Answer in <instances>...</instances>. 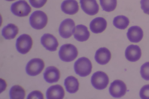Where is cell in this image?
I'll return each mask as SVG.
<instances>
[{
  "label": "cell",
  "mask_w": 149,
  "mask_h": 99,
  "mask_svg": "<svg viewBox=\"0 0 149 99\" xmlns=\"http://www.w3.org/2000/svg\"><path fill=\"white\" fill-rule=\"evenodd\" d=\"M28 99H44L43 95L40 91L35 90L32 91L29 93L27 97Z\"/></svg>",
  "instance_id": "cell-27"
},
{
  "label": "cell",
  "mask_w": 149,
  "mask_h": 99,
  "mask_svg": "<svg viewBox=\"0 0 149 99\" xmlns=\"http://www.w3.org/2000/svg\"><path fill=\"white\" fill-rule=\"evenodd\" d=\"M109 78L104 72L99 71L94 73L91 78L92 85L96 89L102 90L105 88L109 83Z\"/></svg>",
  "instance_id": "cell-6"
},
{
  "label": "cell",
  "mask_w": 149,
  "mask_h": 99,
  "mask_svg": "<svg viewBox=\"0 0 149 99\" xmlns=\"http://www.w3.org/2000/svg\"><path fill=\"white\" fill-rule=\"evenodd\" d=\"M64 84L67 91L70 93H75L79 89L78 81L72 76H68L65 80Z\"/></svg>",
  "instance_id": "cell-20"
},
{
  "label": "cell",
  "mask_w": 149,
  "mask_h": 99,
  "mask_svg": "<svg viewBox=\"0 0 149 99\" xmlns=\"http://www.w3.org/2000/svg\"><path fill=\"white\" fill-rule=\"evenodd\" d=\"M127 35L130 42L137 43L142 39L143 37V32L140 27L133 26L128 29Z\"/></svg>",
  "instance_id": "cell-17"
},
{
  "label": "cell",
  "mask_w": 149,
  "mask_h": 99,
  "mask_svg": "<svg viewBox=\"0 0 149 99\" xmlns=\"http://www.w3.org/2000/svg\"><path fill=\"white\" fill-rule=\"evenodd\" d=\"M61 8L65 14L73 15L78 12L79 6L77 2L75 0H65L62 3Z\"/></svg>",
  "instance_id": "cell-18"
},
{
  "label": "cell",
  "mask_w": 149,
  "mask_h": 99,
  "mask_svg": "<svg viewBox=\"0 0 149 99\" xmlns=\"http://www.w3.org/2000/svg\"><path fill=\"white\" fill-rule=\"evenodd\" d=\"M47 15L44 12L41 10L34 12L29 18L31 26L36 30H40L44 28L47 25Z\"/></svg>",
  "instance_id": "cell-3"
},
{
  "label": "cell",
  "mask_w": 149,
  "mask_h": 99,
  "mask_svg": "<svg viewBox=\"0 0 149 99\" xmlns=\"http://www.w3.org/2000/svg\"><path fill=\"white\" fill-rule=\"evenodd\" d=\"M74 33L75 39L80 42L86 41L90 35L87 27L82 24L78 25L76 26Z\"/></svg>",
  "instance_id": "cell-19"
},
{
  "label": "cell",
  "mask_w": 149,
  "mask_h": 99,
  "mask_svg": "<svg viewBox=\"0 0 149 99\" xmlns=\"http://www.w3.org/2000/svg\"><path fill=\"white\" fill-rule=\"evenodd\" d=\"M5 0L8 1H14L15 0Z\"/></svg>",
  "instance_id": "cell-30"
},
{
  "label": "cell",
  "mask_w": 149,
  "mask_h": 99,
  "mask_svg": "<svg viewBox=\"0 0 149 99\" xmlns=\"http://www.w3.org/2000/svg\"><path fill=\"white\" fill-rule=\"evenodd\" d=\"M81 8L86 14L94 15L99 10V6L96 0H80Z\"/></svg>",
  "instance_id": "cell-10"
},
{
  "label": "cell",
  "mask_w": 149,
  "mask_h": 99,
  "mask_svg": "<svg viewBox=\"0 0 149 99\" xmlns=\"http://www.w3.org/2000/svg\"><path fill=\"white\" fill-rule=\"evenodd\" d=\"M26 95L25 90L21 86L16 85L13 86L9 91V96L12 99H23Z\"/></svg>",
  "instance_id": "cell-22"
},
{
  "label": "cell",
  "mask_w": 149,
  "mask_h": 99,
  "mask_svg": "<svg viewBox=\"0 0 149 99\" xmlns=\"http://www.w3.org/2000/svg\"><path fill=\"white\" fill-rule=\"evenodd\" d=\"M41 43L47 50L54 51L56 50L58 43L56 38L49 33L45 34L41 37Z\"/></svg>",
  "instance_id": "cell-11"
},
{
  "label": "cell",
  "mask_w": 149,
  "mask_h": 99,
  "mask_svg": "<svg viewBox=\"0 0 149 99\" xmlns=\"http://www.w3.org/2000/svg\"><path fill=\"white\" fill-rule=\"evenodd\" d=\"M78 52L76 47L70 44L62 45L60 48L58 55L63 61L69 62L74 60L77 57Z\"/></svg>",
  "instance_id": "cell-1"
},
{
  "label": "cell",
  "mask_w": 149,
  "mask_h": 99,
  "mask_svg": "<svg viewBox=\"0 0 149 99\" xmlns=\"http://www.w3.org/2000/svg\"><path fill=\"white\" fill-rule=\"evenodd\" d=\"M111 57V54L109 50L105 47L99 48L96 51L95 59L100 64L103 65L107 63Z\"/></svg>",
  "instance_id": "cell-15"
},
{
  "label": "cell",
  "mask_w": 149,
  "mask_h": 99,
  "mask_svg": "<svg viewBox=\"0 0 149 99\" xmlns=\"http://www.w3.org/2000/svg\"><path fill=\"white\" fill-rule=\"evenodd\" d=\"M127 90L125 84L123 81L118 80H115L112 82L109 89L110 95L115 98H120L124 96Z\"/></svg>",
  "instance_id": "cell-9"
},
{
  "label": "cell",
  "mask_w": 149,
  "mask_h": 99,
  "mask_svg": "<svg viewBox=\"0 0 149 99\" xmlns=\"http://www.w3.org/2000/svg\"><path fill=\"white\" fill-rule=\"evenodd\" d=\"M107 21L103 17H97L93 19L90 24V28L91 31L95 33L102 32L107 26Z\"/></svg>",
  "instance_id": "cell-16"
},
{
  "label": "cell",
  "mask_w": 149,
  "mask_h": 99,
  "mask_svg": "<svg viewBox=\"0 0 149 99\" xmlns=\"http://www.w3.org/2000/svg\"><path fill=\"white\" fill-rule=\"evenodd\" d=\"M75 26V23L72 19H65L61 22L59 26V33L60 35L64 38L70 37L74 33Z\"/></svg>",
  "instance_id": "cell-8"
},
{
  "label": "cell",
  "mask_w": 149,
  "mask_h": 99,
  "mask_svg": "<svg viewBox=\"0 0 149 99\" xmlns=\"http://www.w3.org/2000/svg\"><path fill=\"white\" fill-rule=\"evenodd\" d=\"M32 44L33 40L31 37L24 34L20 35L17 39L16 47L19 53L24 54L29 51Z\"/></svg>",
  "instance_id": "cell-5"
},
{
  "label": "cell",
  "mask_w": 149,
  "mask_h": 99,
  "mask_svg": "<svg viewBox=\"0 0 149 99\" xmlns=\"http://www.w3.org/2000/svg\"><path fill=\"white\" fill-rule=\"evenodd\" d=\"M140 98L142 99H149V84L143 86L139 92Z\"/></svg>",
  "instance_id": "cell-26"
},
{
  "label": "cell",
  "mask_w": 149,
  "mask_h": 99,
  "mask_svg": "<svg viewBox=\"0 0 149 99\" xmlns=\"http://www.w3.org/2000/svg\"><path fill=\"white\" fill-rule=\"evenodd\" d=\"M10 9L14 15L19 17L26 16L31 11V7L24 0H20L13 3Z\"/></svg>",
  "instance_id": "cell-4"
},
{
  "label": "cell",
  "mask_w": 149,
  "mask_h": 99,
  "mask_svg": "<svg viewBox=\"0 0 149 99\" xmlns=\"http://www.w3.org/2000/svg\"><path fill=\"white\" fill-rule=\"evenodd\" d=\"M100 1L103 10L107 12L113 11L117 6V0H100Z\"/></svg>",
  "instance_id": "cell-24"
},
{
  "label": "cell",
  "mask_w": 149,
  "mask_h": 99,
  "mask_svg": "<svg viewBox=\"0 0 149 99\" xmlns=\"http://www.w3.org/2000/svg\"><path fill=\"white\" fill-rule=\"evenodd\" d=\"M140 3L143 12L149 15V0H141Z\"/></svg>",
  "instance_id": "cell-29"
},
{
  "label": "cell",
  "mask_w": 149,
  "mask_h": 99,
  "mask_svg": "<svg viewBox=\"0 0 149 99\" xmlns=\"http://www.w3.org/2000/svg\"><path fill=\"white\" fill-rule=\"evenodd\" d=\"M129 23L130 21L128 18L122 15L116 17L113 21V25L117 28L122 30L126 28Z\"/></svg>",
  "instance_id": "cell-23"
},
{
  "label": "cell",
  "mask_w": 149,
  "mask_h": 99,
  "mask_svg": "<svg viewBox=\"0 0 149 99\" xmlns=\"http://www.w3.org/2000/svg\"><path fill=\"white\" fill-rule=\"evenodd\" d=\"M17 27L13 24H9L4 26L2 30L3 36L6 39H11L15 37L18 33Z\"/></svg>",
  "instance_id": "cell-21"
},
{
  "label": "cell",
  "mask_w": 149,
  "mask_h": 99,
  "mask_svg": "<svg viewBox=\"0 0 149 99\" xmlns=\"http://www.w3.org/2000/svg\"><path fill=\"white\" fill-rule=\"evenodd\" d=\"M45 67L43 60L38 58L33 59L27 63L26 67L27 73L31 76H35L39 74Z\"/></svg>",
  "instance_id": "cell-7"
},
{
  "label": "cell",
  "mask_w": 149,
  "mask_h": 99,
  "mask_svg": "<svg viewBox=\"0 0 149 99\" xmlns=\"http://www.w3.org/2000/svg\"><path fill=\"white\" fill-rule=\"evenodd\" d=\"M47 0H29L31 5L36 8H40L43 6L46 3Z\"/></svg>",
  "instance_id": "cell-28"
},
{
  "label": "cell",
  "mask_w": 149,
  "mask_h": 99,
  "mask_svg": "<svg viewBox=\"0 0 149 99\" xmlns=\"http://www.w3.org/2000/svg\"><path fill=\"white\" fill-rule=\"evenodd\" d=\"M125 54L126 58L128 60L135 62L140 58L141 55V50L138 46L131 44L126 48Z\"/></svg>",
  "instance_id": "cell-12"
},
{
  "label": "cell",
  "mask_w": 149,
  "mask_h": 99,
  "mask_svg": "<svg viewBox=\"0 0 149 99\" xmlns=\"http://www.w3.org/2000/svg\"><path fill=\"white\" fill-rule=\"evenodd\" d=\"M140 73L144 79L149 80V62L144 63L141 66Z\"/></svg>",
  "instance_id": "cell-25"
},
{
  "label": "cell",
  "mask_w": 149,
  "mask_h": 99,
  "mask_svg": "<svg viewBox=\"0 0 149 99\" xmlns=\"http://www.w3.org/2000/svg\"><path fill=\"white\" fill-rule=\"evenodd\" d=\"M43 76L45 80L48 83L56 82L60 78V71L56 67L49 66L46 68L43 73Z\"/></svg>",
  "instance_id": "cell-13"
},
{
  "label": "cell",
  "mask_w": 149,
  "mask_h": 99,
  "mask_svg": "<svg viewBox=\"0 0 149 99\" xmlns=\"http://www.w3.org/2000/svg\"><path fill=\"white\" fill-rule=\"evenodd\" d=\"M92 67L91 62L85 57L79 58L74 65L75 73L81 77H86L89 75L91 72Z\"/></svg>",
  "instance_id": "cell-2"
},
{
  "label": "cell",
  "mask_w": 149,
  "mask_h": 99,
  "mask_svg": "<svg viewBox=\"0 0 149 99\" xmlns=\"http://www.w3.org/2000/svg\"><path fill=\"white\" fill-rule=\"evenodd\" d=\"M65 95L63 88L59 84L52 85L49 87L46 92L47 99H62Z\"/></svg>",
  "instance_id": "cell-14"
}]
</instances>
